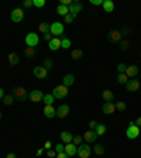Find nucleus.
Wrapping results in <instances>:
<instances>
[{
	"label": "nucleus",
	"mask_w": 141,
	"mask_h": 158,
	"mask_svg": "<svg viewBox=\"0 0 141 158\" xmlns=\"http://www.w3.org/2000/svg\"><path fill=\"white\" fill-rule=\"evenodd\" d=\"M106 130H107V128H106L104 124H97V127L95 128V131H96L97 136H103V134L106 133Z\"/></svg>",
	"instance_id": "nucleus-31"
},
{
	"label": "nucleus",
	"mask_w": 141,
	"mask_h": 158,
	"mask_svg": "<svg viewBox=\"0 0 141 158\" xmlns=\"http://www.w3.org/2000/svg\"><path fill=\"white\" fill-rule=\"evenodd\" d=\"M64 20H65V23H68V24H70L73 20H75V16H72V14H66L64 17Z\"/></svg>",
	"instance_id": "nucleus-39"
},
{
	"label": "nucleus",
	"mask_w": 141,
	"mask_h": 158,
	"mask_svg": "<svg viewBox=\"0 0 141 158\" xmlns=\"http://www.w3.org/2000/svg\"><path fill=\"white\" fill-rule=\"evenodd\" d=\"M114 106H116V109L120 110V112H124V110H126V103H124V102H117Z\"/></svg>",
	"instance_id": "nucleus-37"
},
{
	"label": "nucleus",
	"mask_w": 141,
	"mask_h": 158,
	"mask_svg": "<svg viewBox=\"0 0 141 158\" xmlns=\"http://www.w3.org/2000/svg\"><path fill=\"white\" fill-rule=\"evenodd\" d=\"M24 55H26L27 58H34L37 55V50L32 48V47H26V48H24Z\"/></svg>",
	"instance_id": "nucleus-23"
},
{
	"label": "nucleus",
	"mask_w": 141,
	"mask_h": 158,
	"mask_svg": "<svg viewBox=\"0 0 141 158\" xmlns=\"http://www.w3.org/2000/svg\"><path fill=\"white\" fill-rule=\"evenodd\" d=\"M14 100H16V99H14L13 95H4V96H3V103H4V105H7V106L13 105Z\"/></svg>",
	"instance_id": "nucleus-28"
},
{
	"label": "nucleus",
	"mask_w": 141,
	"mask_h": 158,
	"mask_svg": "<svg viewBox=\"0 0 141 158\" xmlns=\"http://www.w3.org/2000/svg\"><path fill=\"white\" fill-rule=\"evenodd\" d=\"M6 158H17V157H16V154H14V152H9Z\"/></svg>",
	"instance_id": "nucleus-51"
},
{
	"label": "nucleus",
	"mask_w": 141,
	"mask_h": 158,
	"mask_svg": "<svg viewBox=\"0 0 141 158\" xmlns=\"http://www.w3.org/2000/svg\"><path fill=\"white\" fill-rule=\"evenodd\" d=\"M93 152L97 154V155H103L104 154V147L102 144H96V146L93 147Z\"/></svg>",
	"instance_id": "nucleus-30"
},
{
	"label": "nucleus",
	"mask_w": 141,
	"mask_h": 158,
	"mask_svg": "<svg viewBox=\"0 0 141 158\" xmlns=\"http://www.w3.org/2000/svg\"><path fill=\"white\" fill-rule=\"evenodd\" d=\"M47 155H48L50 158L57 157V151H55V150H48V151H47Z\"/></svg>",
	"instance_id": "nucleus-44"
},
{
	"label": "nucleus",
	"mask_w": 141,
	"mask_h": 158,
	"mask_svg": "<svg viewBox=\"0 0 141 158\" xmlns=\"http://www.w3.org/2000/svg\"><path fill=\"white\" fill-rule=\"evenodd\" d=\"M40 43V37L37 32H28L26 35V44L27 47H32V48H35Z\"/></svg>",
	"instance_id": "nucleus-4"
},
{
	"label": "nucleus",
	"mask_w": 141,
	"mask_h": 158,
	"mask_svg": "<svg viewBox=\"0 0 141 158\" xmlns=\"http://www.w3.org/2000/svg\"><path fill=\"white\" fill-rule=\"evenodd\" d=\"M90 152H92V148H90L89 144H81V146L78 147V155L81 158H89Z\"/></svg>",
	"instance_id": "nucleus-6"
},
{
	"label": "nucleus",
	"mask_w": 141,
	"mask_h": 158,
	"mask_svg": "<svg viewBox=\"0 0 141 158\" xmlns=\"http://www.w3.org/2000/svg\"><path fill=\"white\" fill-rule=\"evenodd\" d=\"M70 57H72V59H81V58L83 57V51L82 50H73L72 51V54H70Z\"/></svg>",
	"instance_id": "nucleus-27"
},
{
	"label": "nucleus",
	"mask_w": 141,
	"mask_h": 158,
	"mask_svg": "<svg viewBox=\"0 0 141 158\" xmlns=\"http://www.w3.org/2000/svg\"><path fill=\"white\" fill-rule=\"evenodd\" d=\"M32 72H34V75L37 76V78H40V79H45V78L48 76V71L45 69L44 66H35Z\"/></svg>",
	"instance_id": "nucleus-9"
},
{
	"label": "nucleus",
	"mask_w": 141,
	"mask_h": 158,
	"mask_svg": "<svg viewBox=\"0 0 141 158\" xmlns=\"http://www.w3.org/2000/svg\"><path fill=\"white\" fill-rule=\"evenodd\" d=\"M34 6L35 7H44L45 6V0H32Z\"/></svg>",
	"instance_id": "nucleus-38"
},
{
	"label": "nucleus",
	"mask_w": 141,
	"mask_h": 158,
	"mask_svg": "<svg viewBox=\"0 0 141 158\" xmlns=\"http://www.w3.org/2000/svg\"><path fill=\"white\" fill-rule=\"evenodd\" d=\"M23 6L26 7V9H28V7L34 6V3H32V0H26V1H24V3H23Z\"/></svg>",
	"instance_id": "nucleus-45"
},
{
	"label": "nucleus",
	"mask_w": 141,
	"mask_h": 158,
	"mask_svg": "<svg viewBox=\"0 0 141 158\" xmlns=\"http://www.w3.org/2000/svg\"><path fill=\"white\" fill-rule=\"evenodd\" d=\"M44 148L47 150V151H48V150H51V148H52V143L50 141V140H47V141L44 143Z\"/></svg>",
	"instance_id": "nucleus-43"
},
{
	"label": "nucleus",
	"mask_w": 141,
	"mask_h": 158,
	"mask_svg": "<svg viewBox=\"0 0 141 158\" xmlns=\"http://www.w3.org/2000/svg\"><path fill=\"white\" fill-rule=\"evenodd\" d=\"M44 116L48 117V119H52L54 116H57V109L52 107V105H48L44 107Z\"/></svg>",
	"instance_id": "nucleus-18"
},
{
	"label": "nucleus",
	"mask_w": 141,
	"mask_h": 158,
	"mask_svg": "<svg viewBox=\"0 0 141 158\" xmlns=\"http://www.w3.org/2000/svg\"><path fill=\"white\" fill-rule=\"evenodd\" d=\"M73 82H75V76L70 75V74L65 75L64 79H62V85H64V86H66V88H70V86L73 85Z\"/></svg>",
	"instance_id": "nucleus-19"
},
{
	"label": "nucleus",
	"mask_w": 141,
	"mask_h": 158,
	"mask_svg": "<svg viewBox=\"0 0 141 158\" xmlns=\"http://www.w3.org/2000/svg\"><path fill=\"white\" fill-rule=\"evenodd\" d=\"M134 124L137 127H141V117H137V120L134 121Z\"/></svg>",
	"instance_id": "nucleus-50"
},
{
	"label": "nucleus",
	"mask_w": 141,
	"mask_h": 158,
	"mask_svg": "<svg viewBox=\"0 0 141 158\" xmlns=\"http://www.w3.org/2000/svg\"><path fill=\"white\" fill-rule=\"evenodd\" d=\"M57 13L59 14V16L65 17L66 14H69V10H68V7H66V6H62V4H59V6L57 7Z\"/></svg>",
	"instance_id": "nucleus-25"
},
{
	"label": "nucleus",
	"mask_w": 141,
	"mask_h": 158,
	"mask_svg": "<svg viewBox=\"0 0 141 158\" xmlns=\"http://www.w3.org/2000/svg\"><path fill=\"white\" fill-rule=\"evenodd\" d=\"M13 96L16 100H20V102H24L28 97V93H27V90L24 88H21V86H17V88L13 89Z\"/></svg>",
	"instance_id": "nucleus-3"
},
{
	"label": "nucleus",
	"mask_w": 141,
	"mask_h": 158,
	"mask_svg": "<svg viewBox=\"0 0 141 158\" xmlns=\"http://www.w3.org/2000/svg\"><path fill=\"white\" fill-rule=\"evenodd\" d=\"M122 32L120 31H110L109 32V40L112 43H120V40H122Z\"/></svg>",
	"instance_id": "nucleus-20"
},
{
	"label": "nucleus",
	"mask_w": 141,
	"mask_h": 158,
	"mask_svg": "<svg viewBox=\"0 0 141 158\" xmlns=\"http://www.w3.org/2000/svg\"><path fill=\"white\" fill-rule=\"evenodd\" d=\"M68 113H69V106H68V105H61V106L57 109V117H59V119L66 117Z\"/></svg>",
	"instance_id": "nucleus-10"
},
{
	"label": "nucleus",
	"mask_w": 141,
	"mask_h": 158,
	"mask_svg": "<svg viewBox=\"0 0 141 158\" xmlns=\"http://www.w3.org/2000/svg\"><path fill=\"white\" fill-rule=\"evenodd\" d=\"M90 3H92L93 6H102L103 0H90Z\"/></svg>",
	"instance_id": "nucleus-46"
},
{
	"label": "nucleus",
	"mask_w": 141,
	"mask_h": 158,
	"mask_svg": "<svg viewBox=\"0 0 141 158\" xmlns=\"http://www.w3.org/2000/svg\"><path fill=\"white\" fill-rule=\"evenodd\" d=\"M55 151L57 152H64L65 151V146L64 144H61V143H58L57 146H55Z\"/></svg>",
	"instance_id": "nucleus-40"
},
{
	"label": "nucleus",
	"mask_w": 141,
	"mask_h": 158,
	"mask_svg": "<svg viewBox=\"0 0 141 158\" xmlns=\"http://www.w3.org/2000/svg\"><path fill=\"white\" fill-rule=\"evenodd\" d=\"M140 78H141V75H140Z\"/></svg>",
	"instance_id": "nucleus-56"
},
{
	"label": "nucleus",
	"mask_w": 141,
	"mask_h": 158,
	"mask_svg": "<svg viewBox=\"0 0 141 158\" xmlns=\"http://www.w3.org/2000/svg\"><path fill=\"white\" fill-rule=\"evenodd\" d=\"M28 97H30V100L31 102H41L44 99V93L41 92V90H31L30 93H28Z\"/></svg>",
	"instance_id": "nucleus-8"
},
{
	"label": "nucleus",
	"mask_w": 141,
	"mask_h": 158,
	"mask_svg": "<svg viewBox=\"0 0 141 158\" xmlns=\"http://www.w3.org/2000/svg\"><path fill=\"white\" fill-rule=\"evenodd\" d=\"M103 10L106 13H112V12H114V3L112 1V0H104L103 1Z\"/></svg>",
	"instance_id": "nucleus-21"
},
{
	"label": "nucleus",
	"mask_w": 141,
	"mask_h": 158,
	"mask_svg": "<svg viewBox=\"0 0 141 158\" xmlns=\"http://www.w3.org/2000/svg\"><path fill=\"white\" fill-rule=\"evenodd\" d=\"M102 97L104 99V102H113L114 100V95H113L112 90H103Z\"/></svg>",
	"instance_id": "nucleus-24"
},
{
	"label": "nucleus",
	"mask_w": 141,
	"mask_h": 158,
	"mask_svg": "<svg viewBox=\"0 0 141 158\" xmlns=\"http://www.w3.org/2000/svg\"><path fill=\"white\" fill-rule=\"evenodd\" d=\"M126 136H127V139H130V140L137 139V137L140 136V127H137L134 123L131 121L130 126L127 127V133H126Z\"/></svg>",
	"instance_id": "nucleus-5"
},
{
	"label": "nucleus",
	"mask_w": 141,
	"mask_h": 158,
	"mask_svg": "<svg viewBox=\"0 0 141 158\" xmlns=\"http://www.w3.org/2000/svg\"><path fill=\"white\" fill-rule=\"evenodd\" d=\"M69 88H66V86H64V85H59V86H55L54 88V90H52V96L55 97V99H64V97H66V95H68V90Z\"/></svg>",
	"instance_id": "nucleus-1"
},
{
	"label": "nucleus",
	"mask_w": 141,
	"mask_h": 158,
	"mask_svg": "<svg viewBox=\"0 0 141 158\" xmlns=\"http://www.w3.org/2000/svg\"><path fill=\"white\" fill-rule=\"evenodd\" d=\"M0 119H1V112H0Z\"/></svg>",
	"instance_id": "nucleus-54"
},
{
	"label": "nucleus",
	"mask_w": 141,
	"mask_h": 158,
	"mask_svg": "<svg viewBox=\"0 0 141 158\" xmlns=\"http://www.w3.org/2000/svg\"><path fill=\"white\" fill-rule=\"evenodd\" d=\"M57 158H69L68 155H66V152H57Z\"/></svg>",
	"instance_id": "nucleus-49"
},
{
	"label": "nucleus",
	"mask_w": 141,
	"mask_h": 158,
	"mask_svg": "<svg viewBox=\"0 0 141 158\" xmlns=\"http://www.w3.org/2000/svg\"><path fill=\"white\" fill-rule=\"evenodd\" d=\"M54 96H52V93H48V95H44V99H42V102L45 103V106H48V105H52L54 103Z\"/></svg>",
	"instance_id": "nucleus-29"
},
{
	"label": "nucleus",
	"mask_w": 141,
	"mask_h": 158,
	"mask_svg": "<svg viewBox=\"0 0 141 158\" xmlns=\"http://www.w3.org/2000/svg\"><path fill=\"white\" fill-rule=\"evenodd\" d=\"M19 61H20V58L17 54H14V52H10V54H9V62L12 63V65H17Z\"/></svg>",
	"instance_id": "nucleus-26"
},
{
	"label": "nucleus",
	"mask_w": 141,
	"mask_h": 158,
	"mask_svg": "<svg viewBox=\"0 0 141 158\" xmlns=\"http://www.w3.org/2000/svg\"><path fill=\"white\" fill-rule=\"evenodd\" d=\"M44 68L45 69H51L52 68V59H45L44 61Z\"/></svg>",
	"instance_id": "nucleus-41"
},
{
	"label": "nucleus",
	"mask_w": 141,
	"mask_h": 158,
	"mask_svg": "<svg viewBox=\"0 0 141 158\" xmlns=\"http://www.w3.org/2000/svg\"><path fill=\"white\" fill-rule=\"evenodd\" d=\"M83 139L88 141V143H93V141H96L97 139V134L95 130H88L86 133L83 134Z\"/></svg>",
	"instance_id": "nucleus-16"
},
{
	"label": "nucleus",
	"mask_w": 141,
	"mask_h": 158,
	"mask_svg": "<svg viewBox=\"0 0 141 158\" xmlns=\"http://www.w3.org/2000/svg\"><path fill=\"white\" fill-rule=\"evenodd\" d=\"M82 9H83V6H82L81 3H72V4L68 7V10H69V14L75 16V17H76L78 13L82 12Z\"/></svg>",
	"instance_id": "nucleus-12"
},
{
	"label": "nucleus",
	"mask_w": 141,
	"mask_h": 158,
	"mask_svg": "<svg viewBox=\"0 0 141 158\" xmlns=\"http://www.w3.org/2000/svg\"><path fill=\"white\" fill-rule=\"evenodd\" d=\"M126 75H127V78H135V76L138 75V66H137V65H130V66H127Z\"/></svg>",
	"instance_id": "nucleus-17"
},
{
	"label": "nucleus",
	"mask_w": 141,
	"mask_h": 158,
	"mask_svg": "<svg viewBox=\"0 0 141 158\" xmlns=\"http://www.w3.org/2000/svg\"><path fill=\"white\" fill-rule=\"evenodd\" d=\"M61 47L65 48V50L70 48V40H68V38H62V40H61Z\"/></svg>",
	"instance_id": "nucleus-34"
},
{
	"label": "nucleus",
	"mask_w": 141,
	"mask_h": 158,
	"mask_svg": "<svg viewBox=\"0 0 141 158\" xmlns=\"http://www.w3.org/2000/svg\"><path fill=\"white\" fill-rule=\"evenodd\" d=\"M72 143L75 144L76 147H79L82 144V136H73V140H72Z\"/></svg>",
	"instance_id": "nucleus-36"
},
{
	"label": "nucleus",
	"mask_w": 141,
	"mask_h": 158,
	"mask_svg": "<svg viewBox=\"0 0 141 158\" xmlns=\"http://www.w3.org/2000/svg\"><path fill=\"white\" fill-rule=\"evenodd\" d=\"M50 32H51L52 35H55V37H61V35L64 34V24L59 23V21L52 23V24L50 25Z\"/></svg>",
	"instance_id": "nucleus-2"
},
{
	"label": "nucleus",
	"mask_w": 141,
	"mask_h": 158,
	"mask_svg": "<svg viewBox=\"0 0 141 158\" xmlns=\"http://www.w3.org/2000/svg\"><path fill=\"white\" fill-rule=\"evenodd\" d=\"M10 19H12L13 23H21V21L24 20V12H23L21 9H14L13 12H12Z\"/></svg>",
	"instance_id": "nucleus-7"
},
{
	"label": "nucleus",
	"mask_w": 141,
	"mask_h": 158,
	"mask_svg": "<svg viewBox=\"0 0 141 158\" xmlns=\"http://www.w3.org/2000/svg\"><path fill=\"white\" fill-rule=\"evenodd\" d=\"M103 113L104 114H112V113H114V110H116V106H114V103L113 102H106L104 105H103Z\"/></svg>",
	"instance_id": "nucleus-14"
},
{
	"label": "nucleus",
	"mask_w": 141,
	"mask_h": 158,
	"mask_svg": "<svg viewBox=\"0 0 141 158\" xmlns=\"http://www.w3.org/2000/svg\"><path fill=\"white\" fill-rule=\"evenodd\" d=\"M42 152H44V150H42V148H40L38 151H37V155H38V157L40 155H42Z\"/></svg>",
	"instance_id": "nucleus-52"
},
{
	"label": "nucleus",
	"mask_w": 141,
	"mask_h": 158,
	"mask_svg": "<svg viewBox=\"0 0 141 158\" xmlns=\"http://www.w3.org/2000/svg\"><path fill=\"white\" fill-rule=\"evenodd\" d=\"M120 45H122V50H123V51H126V50L128 48L130 43H128V40H124V41H122V43H120Z\"/></svg>",
	"instance_id": "nucleus-42"
},
{
	"label": "nucleus",
	"mask_w": 141,
	"mask_h": 158,
	"mask_svg": "<svg viewBox=\"0 0 141 158\" xmlns=\"http://www.w3.org/2000/svg\"><path fill=\"white\" fill-rule=\"evenodd\" d=\"M140 57H141V54H140Z\"/></svg>",
	"instance_id": "nucleus-55"
},
{
	"label": "nucleus",
	"mask_w": 141,
	"mask_h": 158,
	"mask_svg": "<svg viewBox=\"0 0 141 158\" xmlns=\"http://www.w3.org/2000/svg\"><path fill=\"white\" fill-rule=\"evenodd\" d=\"M126 85H127L128 92H135V90H138V89H140V82H138L137 79H130Z\"/></svg>",
	"instance_id": "nucleus-13"
},
{
	"label": "nucleus",
	"mask_w": 141,
	"mask_h": 158,
	"mask_svg": "<svg viewBox=\"0 0 141 158\" xmlns=\"http://www.w3.org/2000/svg\"><path fill=\"white\" fill-rule=\"evenodd\" d=\"M89 127H90V130H95L97 127V123L95 120H92V121H89Z\"/></svg>",
	"instance_id": "nucleus-48"
},
{
	"label": "nucleus",
	"mask_w": 141,
	"mask_h": 158,
	"mask_svg": "<svg viewBox=\"0 0 141 158\" xmlns=\"http://www.w3.org/2000/svg\"><path fill=\"white\" fill-rule=\"evenodd\" d=\"M44 40L50 43V41L52 40V34H51V32H47V34H44Z\"/></svg>",
	"instance_id": "nucleus-47"
},
{
	"label": "nucleus",
	"mask_w": 141,
	"mask_h": 158,
	"mask_svg": "<svg viewBox=\"0 0 141 158\" xmlns=\"http://www.w3.org/2000/svg\"><path fill=\"white\" fill-rule=\"evenodd\" d=\"M3 96H4V92H3V89L0 88V99H3Z\"/></svg>",
	"instance_id": "nucleus-53"
},
{
	"label": "nucleus",
	"mask_w": 141,
	"mask_h": 158,
	"mask_svg": "<svg viewBox=\"0 0 141 158\" xmlns=\"http://www.w3.org/2000/svg\"><path fill=\"white\" fill-rule=\"evenodd\" d=\"M126 71H127V65L126 63H119L117 65V72L119 74H126Z\"/></svg>",
	"instance_id": "nucleus-35"
},
{
	"label": "nucleus",
	"mask_w": 141,
	"mask_h": 158,
	"mask_svg": "<svg viewBox=\"0 0 141 158\" xmlns=\"http://www.w3.org/2000/svg\"><path fill=\"white\" fill-rule=\"evenodd\" d=\"M48 47H50V50L51 51H57V50H59V47H61V38L59 37H54L48 43Z\"/></svg>",
	"instance_id": "nucleus-15"
},
{
	"label": "nucleus",
	"mask_w": 141,
	"mask_h": 158,
	"mask_svg": "<svg viewBox=\"0 0 141 158\" xmlns=\"http://www.w3.org/2000/svg\"><path fill=\"white\" fill-rule=\"evenodd\" d=\"M117 82L122 83V85H126V83L128 82L127 75H126V74H119V75H117Z\"/></svg>",
	"instance_id": "nucleus-33"
},
{
	"label": "nucleus",
	"mask_w": 141,
	"mask_h": 158,
	"mask_svg": "<svg viewBox=\"0 0 141 158\" xmlns=\"http://www.w3.org/2000/svg\"><path fill=\"white\" fill-rule=\"evenodd\" d=\"M38 30L42 32V34H47V32H50V25H48V23H41Z\"/></svg>",
	"instance_id": "nucleus-32"
},
{
	"label": "nucleus",
	"mask_w": 141,
	"mask_h": 158,
	"mask_svg": "<svg viewBox=\"0 0 141 158\" xmlns=\"http://www.w3.org/2000/svg\"><path fill=\"white\" fill-rule=\"evenodd\" d=\"M59 137H61V140L64 141V143H72V140H73V136L70 133H68V131H62V133L59 134Z\"/></svg>",
	"instance_id": "nucleus-22"
},
{
	"label": "nucleus",
	"mask_w": 141,
	"mask_h": 158,
	"mask_svg": "<svg viewBox=\"0 0 141 158\" xmlns=\"http://www.w3.org/2000/svg\"><path fill=\"white\" fill-rule=\"evenodd\" d=\"M65 152L68 157H73L78 152V147L73 143H68V144H65Z\"/></svg>",
	"instance_id": "nucleus-11"
}]
</instances>
